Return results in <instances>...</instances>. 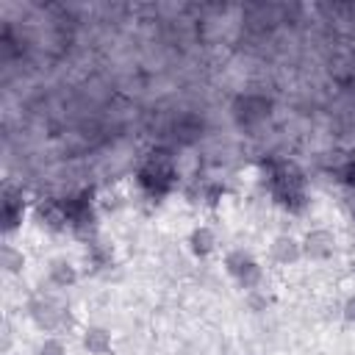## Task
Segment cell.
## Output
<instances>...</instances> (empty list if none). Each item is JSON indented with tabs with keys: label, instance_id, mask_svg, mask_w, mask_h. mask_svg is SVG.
Wrapping results in <instances>:
<instances>
[{
	"label": "cell",
	"instance_id": "cell-19",
	"mask_svg": "<svg viewBox=\"0 0 355 355\" xmlns=\"http://www.w3.org/2000/svg\"><path fill=\"white\" fill-rule=\"evenodd\" d=\"M338 180H341L344 186L355 189V158H352V161H347V164L338 169Z\"/></svg>",
	"mask_w": 355,
	"mask_h": 355
},
{
	"label": "cell",
	"instance_id": "cell-10",
	"mask_svg": "<svg viewBox=\"0 0 355 355\" xmlns=\"http://www.w3.org/2000/svg\"><path fill=\"white\" fill-rule=\"evenodd\" d=\"M189 250L197 255V258H208L214 250H216V233L208 227V225H200L189 233Z\"/></svg>",
	"mask_w": 355,
	"mask_h": 355
},
{
	"label": "cell",
	"instance_id": "cell-4",
	"mask_svg": "<svg viewBox=\"0 0 355 355\" xmlns=\"http://www.w3.org/2000/svg\"><path fill=\"white\" fill-rule=\"evenodd\" d=\"M28 313H31L33 324H36L39 330H44V333H55V330H61V327H67V324L72 322L67 308H61L58 302H53V300H44V297H39V300H31V305H28Z\"/></svg>",
	"mask_w": 355,
	"mask_h": 355
},
{
	"label": "cell",
	"instance_id": "cell-6",
	"mask_svg": "<svg viewBox=\"0 0 355 355\" xmlns=\"http://www.w3.org/2000/svg\"><path fill=\"white\" fill-rule=\"evenodd\" d=\"M36 222L53 233L67 230L69 227V211H67V200H42L36 205Z\"/></svg>",
	"mask_w": 355,
	"mask_h": 355
},
{
	"label": "cell",
	"instance_id": "cell-17",
	"mask_svg": "<svg viewBox=\"0 0 355 355\" xmlns=\"http://www.w3.org/2000/svg\"><path fill=\"white\" fill-rule=\"evenodd\" d=\"M244 302H247V308L250 311H255V313H261V311H266V305H269V300L255 288V291H247L244 294Z\"/></svg>",
	"mask_w": 355,
	"mask_h": 355
},
{
	"label": "cell",
	"instance_id": "cell-11",
	"mask_svg": "<svg viewBox=\"0 0 355 355\" xmlns=\"http://www.w3.org/2000/svg\"><path fill=\"white\" fill-rule=\"evenodd\" d=\"M47 280H50L55 288H69V286L78 283V269H75L69 261L55 258V261L50 263V269H47Z\"/></svg>",
	"mask_w": 355,
	"mask_h": 355
},
{
	"label": "cell",
	"instance_id": "cell-18",
	"mask_svg": "<svg viewBox=\"0 0 355 355\" xmlns=\"http://www.w3.org/2000/svg\"><path fill=\"white\" fill-rule=\"evenodd\" d=\"M341 208H344V214L349 219H355V189L344 186V191H341Z\"/></svg>",
	"mask_w": 355,
	"mask_h": 355
},
{
	"label": "cell",
	"instance_id": "cell-9",
	"mask_svg": "<svg viewBox=\"0 0 355 355\" xmlns=\"http://www.w3.org/2000/svg\"><path fill=\"white\" fill-rule=\"evenodd\" d=\"M83 349L89 355H108L111 352V330L100 327V324H89L83 330Z\"/></svg>",
	"mask_w": 355,
	"mask_h": 355
},
{
	"label": "cell",
	"instance_id": "cell-12",
	"mask_svg": "<svg viewBox=\"0 0 355 355\" xmlns=\"http://www.w3.org/2000/svg\"><path fill=\"white\" fill-rule=\"evenodd\" d=\"M200 136H202V119L197 114H183L175 122V139L180 144H194Z\"/></svg>",
	"mask_w": 355,
	"mask_h": 355
},
{
	"label": "cell",
	"instance_id": "cell-20",
	"mask_svg": "<svg viewBox=\"0 0 355 355\" xmlns=\"http://www.w3.org/2000/svg\"><path fill=\"white\" fill-rule=\"evenodd\" d=\"M341 316H344L349 324H355V294L344 300V305H341Z\"/></svg>",
	"mask_w": 355,
	"mask_h": 355
},
{
	"label": "cell",
	"instance_id": "cell-15",
	"mask_svg": "<svg viewBox=\"0 0 355 355\" xmlns=\"http://www.w3.org/2000/svg\"><path fill=\"white\" fill-rule=\"evenodd\" d=\"M0 266L8 272V275H19L25 269V255L22 250H17L14 244H6L3 252H0Z\"/></svg>",
	"mask_w": 355,
	"mask_h": 355
},
{
	"label": "cell",
	"instance_id": "cell-7",
	"mask_svg": "<svg viewBox=\"0 0 355 355\" xmlns=\"http://www.w3.org/2000/svg\"><path fill=\"white\" fill-rule=\"evenodd\" d=\"M22 214H25V200H22V194L14 191V189H6V194H3V233H6V236H11V233L19 227Z\"/></svg>",
	"mask_w": 355,
	"mask_h": 355
},
{
	"label": "cell",
	"instance_id": "cell-5",
	"mask_svg": "<svg viewBox=\"0 0 355 355\" xmlns=\"http://www.w3.org/2000/svg\"><path fill=\"white\" fill-rule=\"evenodd\" d=\"M300 244H302V255L311 258V261H327L336 252V236L330 230H324V227L308 230Z\"/></svg>",
	"mask_w": 355,
	"mask_h": 355
},
{
	"label": "cell",
	"instance_id": "cell-16",
	"mask_svg": "<svg viewBox=\"0 0 355 355\" xmlns=\"http://www.w3.org/2000/svg\"><path fill=\"white\" fill-rule=\"evenodd\" d=\"M36 355H67V344L55 336H47L39 347H36Z\"/></svg>",
	"mask_w": 355,
	"mask_h": 355
},
{
	"label": "cell",
	"instance_id": "cell-14",
	"mask_svg": "<svg viewBox=\"0 0 355 355\" xmlns=\"http://www.w3.org/2000/svg\"><path fill=\"white\" fill-rule=\"evenodd\" d=\"M86 261H89L94 269H103V266H108V263L114 261V250H111L108 244H103V241H89V247H86Z\"/></svg>",
	"mask_w": 355,
	"mask_h": 355
},
{
	"label": "cell",
	"instance_id": "cell-8",
	"mask_svg": "<svg viewBox=\"0 0 355 355\" xmlns=\"http://www.w3.org/2000/svg\"><path fill=\"white\" fill-rule=\"evenodd\" d=\"M269 255H272L275 263L291 266V263H297V261L302 258V244H300L294 236H277V239L272 241V247H269Z\"/></svg>",
	"mask_w": 355,
	"mask_h": 355
},
{
	"label": "cell",
	"instance_id": "cell-3",
	"mask_svg": "<svg viewBox=\"0 0 355 355\" xmlns=\"http://www.w3.org/2000/svg\"><path fill=\"white\" fill-rule=\"evenodd\" d=\"M272 114V100L263 94H239L233 103V119L239 128H255L266 122Z\"/></svg>",
	"mask_w": 355,
	"mask_h": 355
},
{
	"label": "cell",
	"instance_id": "cell-1",
	"mask_svg": "<svg viewBox=\"0 0 355 355\" xmlns=\"http://www.w3.org/2000/svg\"><path fill=\"white\" fill-rule=\"evenodd\" d=\"M139 183L144 191L150 194H166L175 183V164H172V155L166 150H158L153 153L141 169H139Z\"/></svg>",
	"mask_w": 355,
	"mask_h": 355
},
{
	"label": "cell",
	"instance_id": "cell-2",
	"mask_svg": "<svg viewBox=\"0 0 355 355\" xmlns=\"http://www.w3.org/2000/svg\"><path fill=\"white\" fill-rule=\"evenodd\" d=\"M67 211H69V230L78 239H83L86 244L94 241L97 216H94V208H92V191H80L78 197H69L67 200Z\"/></svg>",
	"mask_w": 355,
	"mask_h": 355
},
{
	"label": "cell",
	"instance_id": "cell-13",
	"mask_svg": "<svg viewBox=\"0 0 355 355\" xmlns=\"http://www.w3.org/2000/svg\"><path fill=\"white\" fill-rule=\"evenodd\" d=\"M252 263H255V258H252L247 250H241V247H239V250H230V252L225 255V272H227L233 280H239Z\"/></svg>",
	"mask_w": 355,
	"mask_h": 355
}]
</instances>
